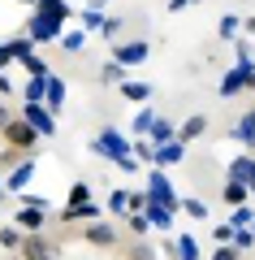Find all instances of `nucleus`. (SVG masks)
Returning a JSON list of instances; mask_svg holds the SVG:
<instances>
[{"label": "nucleus", "mask_w": 255, "mask_h": 260, "mask_svg": "<svg viewBox=\"0 0 255 260\" xmlns=\"http://www.w3.org/2000/svg\"><path fill=\"white\" fill-rule=\"evenodd\" d=\"M143 195H147V204H160V208H169V213L182 204L177 191H173V182L164 178V169H152V174H147V191H143Z\"/></svg>", "instance_id": "nucleus-1"}, {"label": "nucleus", "mask_w": 255, "mask_h": 260, "mask_svg": "<svg viewBox=\"0 0 255 260\" xmlns=\"http://www.w3.org/2000/svg\"><path fill=\"white\" fill-rule=\"evenodd\" d=\"M108 208L126 221V217H134V213H143V208H147V195H143V191H126V186H121V191H113Z\"/></svg>", "instance_id": "nucleus-2"}, {"label": "nucleus", "mask_w": 255, "mask_h": 260, "mask_svg": "<svg viewBox=\"0 0 255 260\" xmlns=\"http://www.w3.org/2000/svg\"><path fill=\"white\" fill-rule=\"evenodd\" d=\"M5 139H9V148H13V152H30V148L39 143V135H35V130H30L22 117H13L9 126H5Z\"/></svg>", "instance_id": "nucleus-3"}, {"label": "nucleus", "mask_w": 255, "mask_h": 260, "mask_svg": "<svg viewBox=\"0 0 255 260\" xmlns=\"http://www.w3.org/2000/svg\"><path fill=\"white\" fill-rule=\"evenodd\" d=\"M22 121H26L30 130H35L39 139H48V135H56V117L44 109V104H26V113H22Z\"/></svg>", "instance_id": "nucleus-4"}, {"label": "nucleus", "mask_w": 255, "mask_h": 260, "mask_svg": "<svg viewBox=\"0 0 255 260\" xmlns=\"http://www.w3.org/2000/svg\"><path fill=\"white\" fill-rule=\"evenodd\" d=\"M61 35V26H56L52 18H44V13H30L26 18V39L30 44H48V39H56Z\"/></svg>", "instance_id": "nucleus-5"}, {"label": "nucleus", "mask_w": 255, "mask_h": 260, "mask_svg": "<svg viewBox=\"0 0 255 260\" xmlns=\"http://www.w3.org/2000/svg\"><path fill=\"white\" fill-rule=\"evenodd\" d=\"M95 152H100V156H108L113 165H117V160H126V152H130V143L121 139L117 130H104L100 139H95Z\"/></svg>", "instance_id": "nucleus-6"}, {"label": "nucleus", "mask_w": 255, "mask_h": 260, "mask_svg": "<svg viewBox=\"0 0 255 260\" xmlns=\"http://www.w3.org/2000/svg\"><path fill=\"white\" fill-rule=\"evenodd\" d=\"M61 221H104V208L95 200H87V204H65Z\"/></svg>", "instance_id": "nucleus-7"}, {"label": "nucleus", "mask_w": 255, "mask_h": 260, "mask_svg": "<svg viewBox=\"0 0 255 260\" xmlns=\"http://www.w3.org/2000/svg\"><path fill=\"white\" fill-rule=\"evenodd\" d=\"M113 52H117V65H121V70H126V65H143V61H147V44H143V39H134V44H117Z\"/></svg>", "instance_id": "nucleus-8"}, {"label": "nucleus", "mask_w": 255, "mask_h": 260, "mask_svg": "<svg viewBox=\"0 0 255 260\" xmlns=\"http://www.w3.org/2000/svg\"><path fill=\"white\" fill-rule=\"evenodd\" d=\"M30 178H35V160H18V165H13V174H9V182H5V191H26L30 186Z\"/></svg>", "instance_id": "nucleus-9"}, {"label": "nucleus", "mask_w": 255, "mask_h": 260, "mask_svg": "<svg viewBox=\"0 0 255 260\" xmlns=\"http://www.w3.org/2000/svg\"><path fill=\"white\" fill-rule=\"evenodd\" d=\"M18 256H22V260H52V247H48L39 234H26L22 247H18Z\"/></svg>", "instance_id": "nucleus-10"}, {"label": "nucleus", "mask_w": 255, "mask_h": 260, "mask_svg": "<svg viewBox=\"0 0 255 260\" xmlns=\"http://www.w3.org/2000/svg\"><path fill=\"white\" fill-rule=\"evenodd\" d=\"M13 221H18V230H26V234H39V230H44V208H26V204H22Z\"/></svg>", "instance_id": "nucleus-11"}, {"label": "nucleus", "mask_w": 255, "mask_h": 260, "mask_svg": "<svg viewBox=\"0 0 255 260\" xmlns=\"http://www.w3.org/2000/svg\"><path fill=\"white\" fill-rule=\"evenodd\" d=\"M251 178H255V156H234V165H229V182L251 186Z\"/></svg>", "instance_id": "nucleus-12"}, {"label": "nucleus", "mask_w": 255, "mask_h": 260, "mask_svg": "<svg viewBox=\"0 0 255 260\" xmlns=\"http://www.w3.org/2000/svg\"><path fill=\"white\" fill-rule=\"evenodd\" d=\"M246 74H251V70H229V74L221 78V87H216V91L225 95V100H229V95H238V91H246Z\"/></svg>", "instance_id": "nucleus-13"}, {"label": "nucleus", "mask_w": 255, "mask_h": 260, "mask_svg": "<svg viewBox=\"0 0 255 260\" xmlns=\"http://www.w3.org/2000/svg\"><path fill=\"white\" fill-rule=\"evenodd\" d=\"M87 243H100V247H113V243H117V230H113L108 221H91V225H87Z\"/></svg>", "instance_id": "nucleus-14"}, {"label": "nucleus", "mask_w": 255, "mask_h": 260, "mask_svg": "<svg viewBox=\"0 0 255 260\" xmlns=\"http://www.w3.org/2000/svg\"><path fill=\"white\" fill-rule=\"evenodd\" d=\"M182 156H186V152H182V143L173 139V143H164V148H156L152 165H156V169H164V165H177V160H182Z\"/></svg>", "instance_id": "nucleus-15"}, {"label": "nucleus", "mask_w": 255, "mask_h": 260, "mask_svg": "<svg viewBox=\"0 0 255 260\" xmlns=\"http://www.w3.org/2000/svg\"><path fill=\"white\" fill-rule=\"evenodd\" d=\"M143 217H147V225H156V230H173V213H169V208H160V204H147Z\"/></svg>", "instance_id": "nucleus-16"}, {"label": "nucleus", "mask_w": 255, "mask_h": 260, "mask_svg": "<svg viewBox=\"0 0 255 260\" xmlns=\"http://www.w3.org/2000/svg\"><path fill=\"white\" fill-rule=\"evenodd\" d=\"M44 109L48 113H56V109H61V104H65V83H61V78H48V87H44Z\"/></svg>", "instance_id": "nucleus-17"}, {"label": "nucleus", "mask_w": 255, "mask_h": 260, "mask_svg": "<svg viewBox=\"0 0 255 260\" xmlns=\"http://www.w3.org/2000/svg\"><path fill=\"white\" fill-rule=\"evenodd\" d=\"M147 135H152V139H156V148H164V143H173V139H177V130H173V121H164V117H156V121H152V130H147Z\"/></svg>", "instance_id": "nucleus-18"}, {"label": "nucleus", "mask_w": 255, "mask_h": 260, "mask_svg": "<svg viewBox=\"0 0 255 260\" xmlns=\"http://www.w3.org/2000/svg\"><path fill=\"white\" fill-rule=\"evenodd\" d=\"M121 95H126V100H134V104H147L152 100V83H121Z\"/></svg>", "instance_id": "nucleus-19"}, {"label": "nucleus", "mask_w": 255, "mask_h": 260, "mask_svg": "<svg viewBox=\"0 0 255 260\" xmlns=\"http://www.w3.org/2000/svg\"><path fill=\"white\" fill-rule=\"evenodd\" d=\"M39 13H44V18H52L56 26H61V22L69 18V5H65V0H39Z\"/></svg>", "instance_id": "nucleus-20"}, {"label": "nucleus", "mask_w": 255, "mask_h": 260, "mask_svg": "<svg viewBox=\"0 0 255 260\" xmlns=\"http://www.w3.org/2000/svg\"><path fill=\"white\" fill-rule=\"evenodd\" d=\"M203 130H208V117H203V113H195V117L186 121L182 130H177V143H186V139H199Z\"/></svg>", "instance_id": "nucleus-21"}, {"label": "nucleus", "mask_w": 255, "mask_h": 260, "mask_svg": "<svg viewBox=\"0 0 255 260\" xmlns=\"http://www.w3.org/2000/svg\"><path fill=\"white\" fill-rule=\"evenodd\" d=\"M173 256L177 260H199V243H195L191 234H182V239L173 243Z\"/></svg>", "instance_id": "nucleus-22"}, {"label": "nucleus", "mask_w": 255, "mask_h": 260, "mask_svg": "<svg viewBox=\"0 0 255 260\" xmlns=\"http://www.w3.org/2000/svg\"><path fill=\"white\" fill-rule=\"evenodd\" d=\"M234 139H242V143H251V148H255V109L234 126Z\"/></svg>", "instance_id": "nucleus-23"}, {"label": "nucleus", "mask_w": 255, "mask_h": 260, "mask_svg": "<svg viewBox=\"0 0 255 260\" xmlns=\"http://www.w3.org/2000/svg\"><path fill=\"white\" fill-rule=\"evenodd\" d=\"M5 48H9V56H13V61H26V56H35V52H30V48H35V44H30L26 35H18V39H9V44H5Z\"/></svg>", "instance_id": "nucleus-24"}, {"label": "nucleus", "mask_w": 255, "mask_h": 260, "mask_svg": "<svg viewBox=\"0 0 255 260\" xmlns=\"http://www.w3.org/2000/svg\"><path fill=\"white\" fill-rule=\"evenodd\" d=\"M82 26H87V30H100V26H104V13H100V0H91V5H87V9H82Z\"/></svg>", "instance_id": "nucleus-25"}, {"label": "nucleus", "mask_w": 255, "mask_h": 260, "mask_svg": "<svg viewBox=\"0 0 255 260\" xmlns=\"http://www.w3.org/2000/svg\"><path fill=\"white\" fill-rule=\"evenodd\" d=\"M177 208H182L186 217H195V221H208V204H203L199 195H195V200H182V204H177Z\"/></svg>", "instance_id": "nucleus-26"}, {"label": "nucleus", "mask_w": 255, "mask_h": 260, "mask_svg": "<svg viewBox=\"0 0 255 260\" xmlns=\"http://www.w3.org/2000/svg\"><path fill=\"white\" fill-rule=\"evenodd\" d=\"M238 30H242V18H238V13H225V18H221V26H216V35H221V39H234Z\"/></svg>", "instance_id": "nucleus-27"}, {"label": "nucleus", "mask_w": 255, "mask_h": 260, "mask_svg": "<svg viewBox=\"0 0 255 260\" xmlns=\"http://www.w3.org/2000/svg\"><path fill=\"white\" fill-rule=\"evenodd\" d=\"M221 195H225L229 208H238V204L246 200V186H242V182H225V191H221Z\"/></svg>", "instance_id": "nucleus-28"}, {"label": "nucleus", "mask_w": 255, "mask_h": 260, "mask_svg": "<svg viewBox=\"0 0 255 260\" xmlns=\"http://www.w3.org/2000/svg\"><path fill=\"white\" fill-rule=\"evenodd\" d=\"M0 247H9V251L22 247V230L18 225H5V230H0Z\"/></svg>", "instance_id": "nucleus-29"}, {"label": "nucleus", "mask_w": 255, "mask_h": 260, "mask_svg": "<svg viewBox=\"0 0 255 260\" xmlns=\"http://www.w3.org/2000/svg\"><path fill=\"white\" fill-rule=\"evenodd\" d=\"M251 221H255V213H251L246 204H238V208H234V230H251Z\"/></svg>", "instance_id": "nucleus-30"}, {"label": "nucleus", "mask_w": 255, "mask_h": 260, "mask_svg": "<svg viewBox=\"0 0 255 260\" xmlns=\"http://www.w3.org/2000/svg\"><path fill=\"white\" fill-rule=\"evenodd\" d=\"M44 87H48V78H30V83H26V104L44 100Z\"/></svg>", "instance_id": "nucleus-31"}, {"label": "nucleus", "mask_w": 255, "mask_h": 260, "mask_svg": "<svg viewBox=\"0 0 255 260\" xmlns=\"http://www.w3.org/2000/svg\"><path fill=\"white\" fill-rule=\"evenodd\" d=\"M100 78H104V83H126V70H121L117 61H108V65L100 70Z\"/></svg>", "instance_id": "nucleus-32"}, {"label": "nucleus", "mask_w": 255, "mask_h": 260, "mask_svg": "<svg viewBox=\"0 0 255 260\" xmlns=\"http://www.w3.org/2000/svg\"><path fill=\"white\" fill-rule=\"evenodd\" d=\"M152 121H156V113H152V109H143V113L134 117V135H138V139H143L147 130H152Z\"/></svg>", "instance_id": "nucleus-33"}, {"label": "nucleus", "mask_w": 255, "mask_h": 260, "mask_svg": "<svg viewBox=\"0 0 255 260\" xmlns=\"http://www.w3.org/2000/svg\"><path fill=\"white\" fill-rule=\"evenodd\" d=\"M87 200H91V186H87V182H74L69 186V204H87Z\"/></svg>", "instance_id": "nucleus-34"}, {"label": "nucleus", "mask_w": 255, "mask_h": 260, "mask_svg": "<svg viewBox=\"0 0 255 260\" xmlns=\"http://www.w3.org/2000/svg\"><path fill=\"white\" fill-rule=\"evenodd\" d=\"M251 243H255V234H251V230H234V247H238V251H246Z\"/></svg>", "instance_id": "nucleus-35"}, {"label": "nucleus", "mask_w": 255, "mask_h": 260, "mask_svg": "<svg viewBox=\"0 0 255 260\" xmlns=\"http://www.w3.org/2000/svg\"><path fill=\"white\" fill-rule=\"evenodd\" d=\"M61 44H65V52H82V35H78V30H74V35H65Z\"/></svg>", "instance_id": "nucleus-36"}, {"label": "nucleus", "mask_w": 255, "mask_h": 260, "mask_svg": "<svg viewBox=\"0 0 255 260\" xmlns=\"http://www.w3.org/2000/svg\"><path fill=\"white\" fill-rule=\"evenodd\" d=\"M126 221H130V230H134V234H147V217H143V213H134V217H126Z\"/></svg>", "instance_id": "nucleus-37"}, {"label": "nucleus", "mask_w": 255, "mask_h": 260, "mask_svg": "<svg viewBox=\"0 0 255 260\" xmlns=\"http://www.w3.org/2000/svg\"><path fill=\"white\" fill-rule=\"evenodd\" d=\"M100 30H104L108 39H113V35H121V18H104V26H100Z\"/></svg>", "instance_id": "nucleus-38"}, {"label": "nucleus", "mask_w": 255, "mask_h": 260, "mask_svg": "<svg viewBox=\"0 0 255 260\" xmlns=\"http://www.w3.org/2000/svg\"><path fill=\"white\" fill-rule=\"evenodd\" d=\"M212 260H238V247H229V243H225V247H216V256H212Z\"/></svg>", "instance_id": "nucleus-39"}, {"label": "nucleus", "mask_w": 255, "mask_h": 260, "mask_svg": "<svg viewBox=\"0 0 255 260\" xmlns=\"http://www.w3.org/2000/svg\"><path fill=\"white\" fill-rule=\"evenodd\" d=\"M229 239H234V225H216V243H221V247H225Z\"/></svg>", "instance_id": "nucleus-40"}, {"label": "nucleus", "mask_w": 255, "mask_h": 260, "mask_svg": "<svg viewBox=\"0 0 255 260\" xmlns=\"http://www.w3.org/2000/svg\"><path fill=\"white\" fill-rule=\"evenodd\" d=\"M13 87H18V83H13V78H9V74H0V95H9V91H13Z\"/></svg>", "instance_id": "nucleus-41"}, {"label": "nucleus", "mask_w": 255, "mask_h": 260, "mask_svg": "<svg viewBox=\"0 0 255 260\" xmlns=\"http://www.w3.org/2000/svg\"><path fill=\"white\" fill-rule=\"evenodd\" d=\"M9 61H13V56H9V48L0 44V74H5V70H9Z\"/></svg>", "instance_id": "nucleus-42"}, {"label": "nucleus", "mask_w": 255, "mask_h": 260, "mask_svg": "<svg viewBox=\"0 0 255 260\" xmlns=\"http://www.w3.org/2000/svg\"><path fill=\"white\" fill-rule=\"evenodd\" d=\"M9 121H13V117H9V109H5V100H0V130L9 126Z\"/></svg>", "instance_id": "nucleus-43"}, {"label": "nucleus", "mask_w": 255, "mask_h": 260, "mask_svg": "<svg viewBox=\"0 0 255 260\" xmlns=\"http://www.w3.org/2000/svg\"><path fill=\"white\" fill-rule=\"evenodd\" d=\"M186 5H191V0H169V9H186Z\"/></svg>", "instance_id": "nucleus-44"}, {"label": "nucleus", "mask_w": 255, "mask_h": 260, "mask_svg": "<svg viewBox=\"0 0 255 260\" xmlns=\"http://www.w3.org/2000/svg\"><path fill=\"white\" fill-rule=\"evenodd\" d=\"M246 87H251V91H255V70H251V74H246Z\"/></svg>", "instance_id": "nucleus-45"}, {"label": "nucleus", "mask_w": 255, "mask_h": 260, "mask_svg": "<svg viewBox=\"0 0 255 260\" xmlns=\"http://www.w3.org/2000/svg\"><path fill=\"white\" fill-rule=\"evenodd\" d=\"M5 195H9V191H5V182H0V200H5Z\"/></svg>", "instance_id": "nucleus-46"}, {"label": "nucleus", "mask_w": 255, "mask_h": 260, "mask_svg": "<svg viewBox=\"0 0 255 260\" xmlns=\"http://www.w3.org/2000/svg\"><path fill=\"white\" fill-rule=\"evenodd\" d=\"M246 191H255V178H251V186H246Z\"/></svg>", "instance_id": "nucleus-47"}, {"label": "nucleus", "mask_w": 255, "mask_h": 260, "mask_svg": "<svg viewBox=\"0 0 255 260\" xmlns=\"http://www.w3.org/2000/svg\"><path fill=\"white\" fill-rule=\"evenodd\" d=\"M26 5H39V0H26Z\"/></svg>", "instance_id": "nucleus-48"}, {"label": "nucleus", "mask_w": 255, "mask_h": 260, "mask_svg": "<svg viewBox=\"0 0 255 260\" xmlns=\"http://www.w3.org/2000/svg\"><path fill=\"white\" fill-rule=\"evenodd\" d=\"M251 234H255V230H251Z\"/></svg>", "instance_id": "nucleus-49"}]
</instances>
